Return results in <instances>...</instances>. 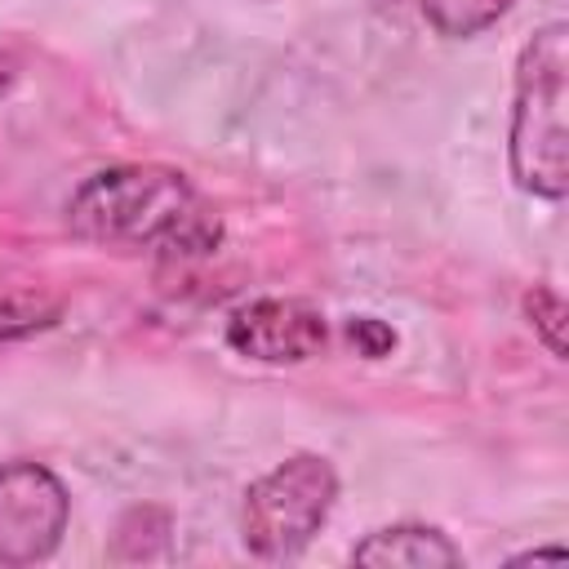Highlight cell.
<instances>
[{"mask_svg":"<svg viewBox=\"0 0 569 569\" xmlns=\"http://www.w3.org/2000/svg\"><path fill=\"white\" fill-rule=\"evenodd\" d=\"M347 338L356 342V351H360L365 360H382V356H391V347H396V329L382 325L378 316H356V320L347 325Z\"/></svg>","mask_w":569,"mask_h":569,"instance_id":"obj_10","label":"cell"},{"mask_svg":"<svg viewBox=\"0 0 569 569\" xmlns=\"http://www.w3.org/2000/svg\"><path fill=\"white\" fill-rule=\"evenodd\" d=\"M569 27L542 22L516 58L507 169L511 182L533 200H565L569 191Z\"/></svg>","mask_w":569,"mask_h":569,"instance_id":"obj_2","label":"cell"},{"mask_svg":"<svg viewBox=\"0 0 569 569\" xmlns=\"http://www.w3.org/2000/svg\"><path fill=\"white\" fill-rule=\"evenodd\" d=\"M227 347L258 365H307L329 347V320L307 298H253L227 316Z\"/></svg>","mask_w":569,"mask_h":569,"instance_id":"obj_5","label":"cell"},{"mask_svg":"<svg viewBox=\"0 0 569 569\" xmlns=\"http://www.w3.org/2000/svg\"><path fill=\"white\" fill-rule=\"evenodd\" d=\"M351 565H373V569H453V565H462V551L445 529L418 525V520H400V525H382V529L365 533L351 547Z\"/></svg>","mask_w":569,"mask_h":569,"instance_id":"obj_6","label":"cell"},{"mask_svg":"<svg viewBox=\"0 0 569 569\" xmlns=\"http://www.w3.org/2000/svg\"><path fill=\"white\" fill-rule=\"evenodd\" d=\"M565 560V547H542V551H520L511 556V565H560Z\"/></svg>","mask_w":569,"mask_h":569,"instance_id":"obj_11","label":"cell"},{"mask_svg":"<svg viewBox=\"0 0 569 569\" xmlns=\"http://www.w3.org/2000/svg\"><path fill=\"white\" fill-rule=\"evenodd\" d=\"M338 502V471L325 453H289L262 471L240 502V542L253 560L280 565L311 547Z\"/></svg>","mask_w":569,"mask_h":569,"instance_id":"obj_3","label":"cell"},{"mask_svg":"<svg viewBox=\"0 0 569 569\" xmlns=\"http://www.w3.org/2000/svg\"><path fill=\"white\" fill-rule=\"evenodd\" d=\"M62 320V298L31 284H0V347L27 342Z\"/></svg>","mask_w":569,"mask_h":569,"instance_id":"obj_7","label":"cell"},{"mask_svg":"<svg viewBox=\"0 0 569 569\" xmlns=\"http://www.w3.org/2000/svg\"><path fill=\"white\" fill-rule=\"evenodd\" d=\"M427 27L440 40H471L480 31H489L498 18H507V9L516 0H418Z\"/></svg>","mask_w":569,"mask_h":569,"instance_id":"obj_8","label":"cell"},{"mask_svg":"<svg viewBox=\"0 0 569 569\" xmlns=\"http://www.w3.org/2000/svg\"><path fill=\"white\" fill-rule=\"evenodd\" d=\"M67 231L84 244L147 249L164 258H204L222 240V218L173 164L129 160L89 173L67 196Z\"/></svg>","mask_w":569,"mask_h":569,"instance_id":"obj_1","label":"cell"},{"mask_svg":"<svg viewBox=\"0 0 569 569\" xmlns=\"http://www.w3.org/2000/svg\"><path fill=\"white\" fill-rule=\"evenodd\" d=\"M13 84H18V58H9V53L0 49V98H4Z\"/></svg>","mask_w":569,"mask_h":569,"instance_id":"obj_12","label":"cell"},{"mask_svg":"<svg viewBox=\"0 0 569 569\" xmlns=\"http://www.w3.org/2000/svg\"><path fill=\"white\" fill-rule=\"evenodd\" d=\"M71 498L58 471L36 458L0 467V569L40 565L62 547Z\"/></svg>","mask_w":569,"mask_h":569,"instance_id":"obj_4","label":"cell"},{"mask_svg":"<svg viewBox=\"0 0 569 569\" xmlns=\"http://www.w3.org/2000/svg\"><path fill=\"white\" fill-rule=\"evenodd\" d=\"M525 320L533 325L538 342H542V347H547L556 360H565V356H569V347H565L569 307H565L560 289H551V284H533V289L525 293Z\"/></svg>","mask_w":569,"mask_h":569,"instance_id":"obj_9","label":"cell"}]
</instances>
